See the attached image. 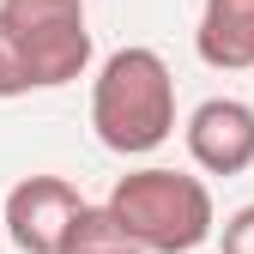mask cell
Wrapping results in <instances>:
<instances>
[{
	"instance_id": "1",
	"label": "cell",
	"mask_w": 254,
	"mask_h": 254,
	"mask_svg": "<svg viewBox=\"0 0 254 254\" xmlns=\"http://www.w3.org/2000/svg\"><path fill=\"white\" fill-rule=\"evenodd\" d=\"M91 127L115 157H145L176 133V79L157 49H115L91 85Z\"/></svg>"
},
{
	"instance_id": "2",
	"label": "cell",
	"mask_w": 254,
	"mask_h": 254,
	"mask_svg": "<svg viewBox=\"0 0 254 254\" xmlns=\"http://www.w3.org/2000/svg\"><path fill=\"white\" fill-rule=\"evenodd\" d=\"M109 212L121 218V230L133 236L145 254H194L212 230H218V206L212 188L200 176L182 170H133L115 182Z\"/></svg>"
},
{
	"instance_id": "3",
	"label": "cell",
	"mask_w": 254,
	"mask_h": 254,
	"mask_svg": "<svg viewBox=\"0 0 254 254\" xmlns=\"http://www.w3.org/2000/svg\"><path fill=\"white\" fill-rule=\"evenodd\" d=\"M0 24L12 30L37 91L73 85L91 67V18L85 0H0Z\"/></svg>"
},
{
	"instance_id": "4",
	"label": "cell",
	"mask_w": 254,
	"mask_h": 254,
	"mask_svg": "<svg viewBox=\"0 0 254 254\" xmlns=\"http://www.w3.org/2000/svg\"><path fill=\"white\" fill-rule=\"evenodd\" d=\"M79 212H85V200L67 176H24L6 194V236L18 254H61Z\"/></svg>"
},
{
	"instance_id": "5",
	"label": "cell",
	"mask_w": 254,
	"mask_h": 254,
	"mask_svg": "<svg viewBox=\"0 0 254 254\" xmlns=\"http://www.w3.org/2000/svg\"><path fill=\"white\" fill-rule=\"evenodd\" d=\"M188 157L206 176H242L254 170V103L242 97H206L188 115Z\"/></svg>"
},
{
	"instance_id": "6",
	"label": "cell",
	"mask_w": 254,
	"mask_h": 254,
	"mask_svg": "<svg viewBox=\"0 0 254 254\" xmlns=\"http://www.w3.org/2000/svg\"><path fill=\"white\" fill-rule=\"evenodd\" d=\"M194 49L212 73H254V0H206Z\"/></svg>"
},
{
	"instance_id": "7",
	"label": "cell",
	"mask_w": 254,
	"mask_h": 254,
	"mask_svg": "<svg viewBox=\"0 0 254 254\" xmlns=\"http://www.w3.org/2000/svg\"><path fill=\"white\" fill-rule=\"evenodd\" d=\"M61 254H145V248L121 230V218L109 206H85L79 224L67 230V248H61Z\"/></svg>"
},
{
	"instance_id": "8",
	"label": "cell",
	"mask_w": 254,
	"mask_h": 254,
	"mask_svg": "<svg viewBox=\"0 0 254 254\" xmlns=\"http://www.w3.org/2000/svg\"><path fill=\"white\" fill-rule=\"evenodd\" d=\"M30 91H37V79H30L24 55H18V43H12V30L0 24V97H30Z\"/></svg>"
},
{
	"instance_id": "9",
	"label": "cell",
	"mask_w": 254,
	"mask_h": 254,
	"mask_svg": "<svg viewBox=\"0 0 254 254\" xmlns=\"http://www.w3.org/2000/svg\"><path fill=\"white\" fill-rule=\"evenodd\" d=\"M218 254H254V206H236L224 218V242H218Z\"/></svg>"
},
{
	"instance_id": "10",
	"label": "cell",
	"mask_w": 254,
	"mask_h": 254,
	"mask_svg": "<svg viewBox=\"0 0 254 254\" xmlns=\"http://www.w3.org/2000/svg\"><path fill=\"white\" fill-rule=\"evenodd\" d=\"M194 254H200V248H194Z\"/></svg>"
}]
</instances>
